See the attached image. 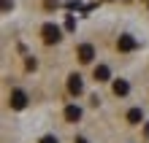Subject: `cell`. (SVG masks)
<instances>
[{"mask_svg":"<svg viewBox=\"0 0 149 143\" xmlns=\"http://www.w3.org/2000/svg\"><path fill=\"white\" fill-rule=\"evenodd\" d=\"M141 119H144L141 108H130V111H127V122H130V124H141Z\"/></svg>","mask_w":149,"mask_h":143,"instance_id":"obj_9","label":"cell"},{"mask_svg":"<svg viewBox=\"0 0 149 143\" xmlns=\"http://www.w3.org/2000/svg\"><path fill=\"white\" fill-rule=\"evenodd\" d=\"M117 46H119V51H133L136 49V38H133V35H119Z\"/></svg>","mask_w":149,"mask_h":143,"instance_id":"obj_6","label":"cell"},{"mask_svg":"<svg viewBox=\"0 0 149 143\" xmlns=\"http://www.w3.org/2000/svg\"><path fill=\"white\" fill-rule=\"evenodd\" d=\"M8 103H11V108H14V111H22L24 105H27V95H24L22 89H14L11 97H8Z\"/></svg>","mask_w":149,"mask_h":143,"instance_id":"obj_2","label":"cell"},{"mask_svg":"<svg viewBox=\"0 0 149 143\" xmlns=\"http://www.w3.org/2000/svg\"><path fill=\"white\" fill-rule=\"evenodd\" d=\"M76 143H87V140H84V138H76Z\"/></svg>","mask_w":149,"mask_h":143,"instance_id":"obj_11","label":"cell"},{"mask_svg":"<svg viewBox=\"0 0 149 143\" xmlns=\"http://www.w3.org/2000/svg\"><path fill=\"white\" fill-rule=\"evenodd\" d=\"M41 143H57V138H54V135H43Z\"/></svg>","mask_w":149,"mask_h":143,"instance_id":"obj_10","label":"cell"},{"mask_svg":"<svg viewBox=\"0 0 149 143\" xmlns=\"http://www.w3.org/2000/svg\"><path fill=\"white\" fill-rule=\"evenodd\" d=\"M111 89H114V95H117V97H125L130 92V84L125 81V78H117V81L111 84Z\"/></svg>","mask_w":149,"mask_h":143,"instance_id":"obj_5","label":"cell"},{"mask_svg":"<svg viewBox=\"0 0 149 143\" xmlns=\"http://www.w3.org/2000/svg\"><path fill=\"white\" fill-rule=\"evenodd\" d=\"M92 76H95V81L100 84V81H109V76H111V73H109V68H106V65H98Z\"/></svg>","mask_w":149,"mask_h":143,"instance_id":"obj_8","label":"cell"},{"mask_svg":"<svg viewBox=\"0 0 149 143\" xmlns=\"http://www.w3.org/2000/svg\"><path fill=\"white\" fill-rule=\"evenodd\" d=\"M92 57H95V49L90 46V43H81V46H79V59L87 65V62H92Z\"/></svg>","mask_w":149,"mask_h":143,"instance_id":"obj_4","label":"cell"},{"mask_svg":"<svg viewBox=\"0 0 149 143\" xmlns=\"http://www.w3.org/2000/svg\"><path fill=\"white\" fill-rule=\"evenodd\" d=\"M81 119V108L79 105H68L65 108V122H79Z\"/></svg>","mask_w":149,"mask_h":143,"instance_id":"obj_7","label":"cell"},{"mask_svg":"<svg viewBox=\"0 0 149 143\" xmlns=\"http://www.w3.org/2000/svg\"><path fill=\"white\" fill-rule=\"evenodd\" d=\"M41 35H43V43H57L60 41V27H57V24H43V27H41Z\"/></svg>","mask_w":149,"mask_h":143,"instance_id":"obj_1","label":"cell"},{"mask_svg":"<svg viewBox=\"0 0 149 143\" xmlns=\"http://www.w3.org/2000/svg\"><path fill=\"white\" fill-rule=\"evenodd\" d=\"M68 92H71V95H76V97L84 92V84H81V76H79V73L68 76Z\"/></svg>","mask_w":149,"mask_h":143,"instance_id":"obj_3","label":"cell"}]
</instances>
